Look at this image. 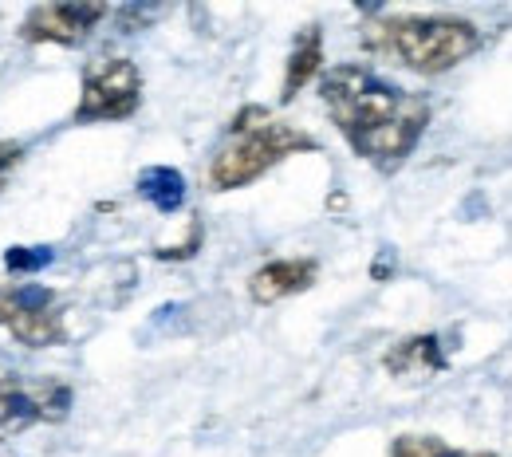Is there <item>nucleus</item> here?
Instances as JSON below:
<instances>
[{
	"label": "nucleus",
	"mask_w": 512,
	"mask_h": 457,
	"mask_svg": "<svg viewBox=\"0 0 512 457\" xmlns=\"http://www.w3.org/2000/svg\"><path fill=\"white\" fill-rule=\"evenodd\" d=\"M320 95L343 138L379 170L402 166L430 127V103L422 95L390 87L363 64L331 67L320 79Z\"/></svg>",
	"instance_id": "nucleus-1"
},
{
	"label": "nucleus",
	"mask_w": 512,
	"mask_h": 457,
	"mask_svg": "<svg viewBox=\"0 0 512 457\" xmlns=\"http://www.w3.org/2000/svg\"><path fill=\"white\" fill-rule=\"evenodd\" d=\"M481 44L477 24L461 16H383L363 28V48L394 56L418 75H442L469 60Z\"/></svg>",
	"instance_id": "nucleus-2"
},
{
	"label": "nucleus",
	"mask_w": 512,
	"mask_h": 457,
	"mask_svg": "<svg viewBox=\"0 0 512 457\" xmlns=\"http://www.w3.org/2000/svg\"><path fill=\"white\" fill-rule=\"evenodd\" d=\"M296 150H316V142L288 123L268 119V111H260V107H245L229 131V142L217 150V158L209 166V186L241 190Z\"/></svg>",
	"instance_id": "nucleus-3"
},
{
	"label": "nucleus",
	"mask_w": 512,
	"mask_h": 457,
	"mask_svg": "<svg viewBox=\"0 0 512 457\" xmlns=\"http://www.w3.org/2000/svg\"><path fill=\"white\" fill-rule=\"evenodd\" d=\"M71 410V387L64 379L16 375L0 359V430H24L32 422H64Z\"/></svg>",
	"instance_id": "nucleus-4"
},
{
	"label": "nucleus",
	"mask_w": 512,
	"mask_h": 457,
	"mask_svg": "<svg viewBox=\"0 0 512 457\" xmlns=\"http://www.w3.org/2000/svg\"><path fill=\"white\" fill-rule=\"evenodd\" d=\"M142 103V75L130 60H99L83 71V95L75 123H111L127 119Z\"/></svg>",
	"instance_id": "nucleus-5"
},
{
	"label": "nucleus",
	"mask_w": 512,
	"mask_h": 457,
	"mask_svg": "<svg viewBox=\"0 0 512 457\" xmlns=\"http://www.w3.org/2000/svg\"><path fill=\"white\" fill-rule=\"evenodd\" d=\"M107 16V4H87V0H67V4H36L24 24L20 36L28 44H83L87 32Z\"/></svg>",
	"instance_id": "nucleus-6"
},
{
	"label": "nucleus",
	"mask_w": 512,
	"mask_h": 457,
	"mask_svg": "<svg viewBox=\"0 0 512 457\" xmlns=\"http://www.w3.org/2000/svg\"><path fill=\"white\" fill-rule=\"evenodd\" d=\"M12 296H16V312H12L8 331H12L24 347H52V343L64 339V320H60V312L52 308L56 296H52L48 288H40V284H20V288H12Z\"/></svg>",
	"instance_id": "nucleus-7"
},
{
	"label": "nucleus",
	"mask_w": 512,
	"mask_h": 457,
	"mask_svg": "<svg viewBox=\"0 0 512 457\" xmlns=\"http://www.w3.org/2000/svg\"><path fill=\"white\" fill-rule=\"evenodd\" d=\"M312 280H316V261H272L249 276V296L256 304H276L284 296L312 288Z\"/></svg>",
	"instance_id": "nucleus-8"
},
{
	"label": "nucleus",
	"mask_w": 512,
	"mask_h": 457,
	"mask_svg": "<svg viewBox=\"0 0 512 457\" xmlns=\"http://www.w3.org/2000/svg\"><path fill=\"white\" fill-rule=\"evenodd\" d=\"M320 64H323V36L320 28H304L300 32V40H296V48H292V56H288V71H284V87H280V99L284 103H292L316 75H320Z\"/></svg>",
	"instance_id": "nucleus-9"
},
{
	"label": "nucleus",
	"mask_w": 512,
	"mask_h": 457,
	"mask_svg": "<svg viewBox=\"0 0 512 457\" xmlns=\"http://www.w3.org/2000/svg\"><path fill=\"white\" fill-rule=\"evenodd\" d=\"M383 363L390 375H430V371L446 367V355H442L438 335H414V339L390 347Z\"/></svg>",
	"instance_id": "nucleus-10"
},
{
	"label": "nucleus",
	"mask_w": 512,
	"mask_h": 457,
	"mask_svg": "<svg viewBox=\"0 0 512 457\" xmlns=\"http://www.w3.org/2000/svg\"><path fill=\"white\" fill-rule=\"evenodd\" d=\"M138 197L150 201L158 213H178L186 201V178L174 166H146L138 174Z\"/></svg>",
	"instance_id": "nucleus-11"
},
{
	"label": "nucleus",
	"mask_w": 512,
	"mask_h": 457,
	"mask_svg": "<svg viewBox=\"0 0 512 457\" xmlns=\"http://www.w3.org/2000/svg\"><path fill=\"white\" fill-rule=\"evenodd\" d=\"M390 457H497V454H457V450H449L442 438H426V434H402V438H394Z\"/></svg>",
	"instance_id": "nucleus-12"
},
{
	"label": "nucleus",
	"mask_w": 512,
	"mask_h": 457,
	"mask_svg": "<svg viewBox=\"0 0 512 457\" xmlns=\"http://www.w3.org/2000/svg\"><path fill=\"white\" fill-rule=\"evenodd\" d=\"M48 264H52V249H24V245H16V249L4 253V268L8 272H40Z\"/></svg>",
	"instance_id": "nucleus-13"
},
{
	"label": "nucleus",
	"mask_w": 512,
	"mask_h": 457,
	"mask_svg": "<svg viewBox=\"0 0 512 457\" xmlns=\"http://www.w3.org/2000/svg\"><path fill=\"white\" fill-rule=\"evenodd\" d=\"M20 154H24V146H20V142H0V186H4L8 170L20 162Z\"/></svg>",
	"instance_id": "nucleus-14"
},
{
	"label": "nucleus",
	"mask_w": 512,
	"mask_h": 457,
	"mask_svg": "<svg viewBox=\"0 0 512 457\" xmlns=\"http://www.w3.org/2000/svg\"><path fill=\"white\" fill-rule=\"evenodd\" d=\"M12 312H16V296L12 288H0V327L12 324Z\"/></svg>",
	"instance_id": "nucleus-15"
}]
</instances>
